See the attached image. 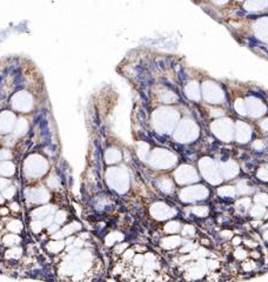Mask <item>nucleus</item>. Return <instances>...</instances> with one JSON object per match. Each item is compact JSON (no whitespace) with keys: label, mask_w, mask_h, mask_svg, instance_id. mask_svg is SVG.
<instances>
[{"label":"nucleus","mask_w":268,"mask_h":282,"mask_svg":"<svg viewBox=\"0 0 268 282\" xmlns=\"http://www.w3.org/2000/svg\"><path fill=\"white\" fill-rule=\"evenodd\" d=\"M32 105V99L26 92H20L13 96V106L19 110H28Z\"/></svg>","instance_id":"nucleus-1"},{"label":"nucleus","mask_w":268,"mask_h":282,"mask_svg":"<svg viewBox=\"0 0 268 282\" xmlns=\"http://www.w3.org/2000/svg\"><path fill=\"white\" fill-rule=\"evenodd\" d=\"M11 208H12L13 210H15V212H18V210H19V207H18V204H16V203H13V204L11 206Z\"/></svg>","instance_id":"nucleus-2"},{"label":"nucleus","mask_w":268,"mask_h":282,"mask_svg":"<svg viewBox=\"0 0 268 282\" xmlns=\"http://www.w3.org/2000/svg\"><path fill=\"white\" fill-rule=\"evenodd\" d=\"M0 202H2V199H0Z\"/></svg>","instance_id":"nucleus-3"}]
</instances>
